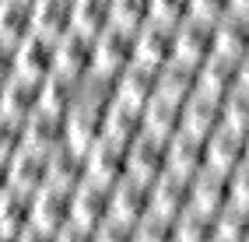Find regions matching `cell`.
Listing matches in <instances>:
<instances>
[{
	"label": "cell",
	"mask_w": 249,
	"mask_h": 242,
	"mask_svg": "<svg viewBox=\"0 0 249 242\" xmlns=\"http://www.w3.org/2000/svg\"><path fill=\"white\" fill-rule=\"evenodd\" d=\"M36 193L21 186H7L0 193V239H28Z\"/></svg>",
	"instance_id": "obj_7"
},
{
	"label": "cell",
	"mask_w": 249,
	"mask_h": 242,
	"mask_svg": "<svg viewBox=\"0 0 249 242\" xmlns=\"http://www.w3.org/2000/svg\"><path fill=\"white\" fill-rule=\"evenodd\" d=\"M102 134L112 137V140H120V144H134L141 137V109L134 105H123V102H116L106 109V123H102Z\"/></svg>",
	"instance_id": "obj_27"
},
{
	"label": "cell",
	"mask_w": 249,
	"mask_h": 242,
	"mask_svg": "<svg viewBox=\"0 0 249 242\" xmlns=\"http://www.w3.org/2000/svg\"><path fill=\"white\" fill-rule=\"evenodd\" d=\"M218 105L221 102H207L200 95H190V99L182 102V112H179V130L196 137V140H204L207 134L218 130Z\"/></svg>",
	"instance_id": "obj_21"
},
{
	"label": "cell",
	"mask_w": 249,
	"mask_h": 242,
	"mask_svg": "<svg viewBox=\"0 0 249 242\" xmlns=\"http://www.w3.org/2000/svg\"><path fill=\"white\" fill-rule=\"evenodd\" d=\"M147 21H151V0H112L109 25L126 28V32H137Z\"/></svg>",
	"instance_id": "obj_32"
},
{
	"label": "cell",
	"mask_w": 249,
	"mask_h": 242,
	"mask_svg": "<svg viewBox=\"0 0 249 242\" xmlns=\"http://www.w3.org/2000/svg\"><path fill=\"white\" fill-rule=\"evenodd\" d=\"M28 144V120L18 112H0V155L14 158Z\"/></svg>",
	"instance_id": "obj_33"
},
{
	"label": "cell",
	"mask_w": 249,
	"mask_h": 242,
	"mask_svg": "<svg viewBox=\"0 0 249 242\" xmlns=\"http://www.w3.org/2000/svg\"><path fill=\"white\" fill-rule=\"evenodd\" d=\"M211 56V25L196 18H182L172 28V60L186 67H200Z\"/></svg>",
	"instance_id": "obj_6"
},
{
	"label": "cell",
	"mask_w": 249,
	"mask_h": 242,
	"mask_svg": "<svg viewBox=\"0 0 249 242\" xmlns=\"http://www.w3.org/2000/svg\"><path fill=\"white\" fill-rule=\"evenodd\" d=\"M242 165H249V134L242 137Z\"/></svg>",
	"instance_id": "obj_42"
},
{
	"label": "cell",
	"mask_w": 249,
	"mask_h": 242,
	"mask_svg": "<svg viewBox=\"0 0 249 242\" xmlns=\"http://www.w3.org/2000/svg\"><path fill=\"white\" fill-rule=\"evenodd\" d=\"M161 172H165V140L141 134L134 144H130L126 175H134V179H141V183H155Z\"/></svg>",
	"instance_id": "obj_17"
},
{
	"label": "cell",
	"mask_w": 249,
	"mask_h": 242,
	"mask_svg": "<svg viewBox=\"0 0 249 242\" xmlns=\"http://www.w3.org/2000/svg\"><path fill=\"white\" fill-rule=\"evenodd\" d=\"M134 63V32L106 25L95 35V74L116 77Z\"/></svg>",
	"instance_id": "obj_3"
},
{
	"label": "cell",
	"mask_w": 249,
	"mask_h": 242,
	"mask_svg": "<svg viewBox=\"0 0 249 242\" xmlns=\"http://www.w3.org/2000/svg\"><path fill=\"white\" fill-rule=\"evenodd\" d=\"M36 32V0H0V35L25 42Z\"/></svg>",
	"instance_id": "obj_22"
},
{
	"label": "cell",
	"mask_w": 249,
	"mask_h": 242,
	"mask_svg": "<svg viewBox=\"0 0 249 242\" xmlns=\"http://www.w3.org/2000/svg\"><path fill=\"white\" fill-rule=\"evenodd\" d=\"M74 25V0H36V32L49 39L67 35Z\"/></svg>",
	"instance_id": "obj_25"
},
{
	"label": "cell",
	"mask_w": 249,
	"mask_h": 242,
	"mask_svg": "<svg viewBox=\"0 0 249 242\" xmlns=\"http://www.w3.org/2000/svg\"><path fill=\"white\" fill-rule=\"evenodd\" d=\"M0 112H4V81H0Z\"/></svg>",
	"instance_id": "obj_43"
},
{
	"label": "cell",
	"mask_w": 249,
	"mask_h": 242,
	"mask_svg": "<svg viewBox=\"0 0 249 242\" xmlns=\"http://www.w3.org/2000/svg\"><path fill=\"white\" fill-rule=\"evenodd\" d=\"M228 207L249 214V165H239L235 172H228Z\"/></svg>",
	"instance_id": "obj_35"
},
{
	"label": "cell",
	"mask_w": 249,
	"mask_h": 242,
	"mask_svg": "<svg viewBox=\"0 0 249 242\" xmlns=\"http://www.w3.org/2000/svg\"><path fill=\"white\" fill-rule=\"evenodd\" d=\"M42 102H46V77L18 70L11 81H4V109L7 112H18V116L28 120L36 109H42Z\"/></svg>",
	"instance_id": "obj_15"
},
{
	"label": "cell",
	"mask_w": 249,
	"mask_h": 242,
	"mask_svg": "<svg viewBox=\"0 0 249 242\" xmlns=\"http://www.w3.org/2000/svg\"><path fill=\"white\" fill-rule=\"evenodd\" d=\"M246 53H249V21L225 14L221 21L211 25V56H214V60L235 63V60H242Z\"/></svg>",
	"instance_id": "obj_13"
},
{
	"label": "cell",
	"mask_w": 249,
	"mask_h": 242,
	"mask_svg": "<svg viewBox=\"0 0 249 242\" xmlns=\"http://www.w3.org/2000/svg\"><path fill=\"white\" fill-rule=\"evenodd\" d=\"M211 239L214 242H242V239H249V214L235 211V207L218 211L214 214V225H211Z\"/></svg>",
	"instance_id": "obj_31"
},
{
	"label": "cell",
	"mask_w": 249,
	"mask_h": 242,
	"mask_svg": "<svg viewBox=\"0 0 249 242\" xmlns=\"http://www.w3.org/2000/svg\"><path fill=\"white\" fill-rule=\"evenodd\" d=\"M71 204H74V190H63V186L46 183L36 193L28 239H60L63 228L71 225Z\"/></svg>",
	"instance_id": "obj_2"
},
{
	"label": "cell",
	"mask_w": 249,
	"mask_h": 242,
	"mask_svg": "<svg viewBox=\"0 0 249 242\" xmlns=\"http://www.w3.org/2000/svg\"><path fill=\"white\" fill-rule=\"evenodd\" d=\"M225 14H228V0H190V14L186 18L214 25V21H221Z\"/></svg>",
	"instance_id": "obj_37"
},
{
	"label": "cell",
	"mask_w": 249,
	"mask_h": 242,
	"mask_svg": "<svg viewBox=\"0 0 249 242\" xmlns=\"http://www.w3.org/2000/svg\"><path fill=\"white\" fill-rule=\"evenodd\" d=\"M112 88H116V102L134 105V109H144L147 102L155 99L158 70L144 67V63H130L123 74H116V77H112Z\"/></svg>",
	"instance_id": "obj_14"
},
{
	"label": "cell",
	"mask_w": 249,
	"mask_h": 242,
	"mask_svg": "<svg viewBox=\"0 0 249 242\" xmlns=\"http://www.w3.org/2000/svg\"><path fill=\"white\" fill-rule=\"evenodd\" d=\"M21 70L36 74V77H49L56 70V39L42 35V32H32L21 42Z\"/></svg>",
	"instance_id": "obj_24"
},
{
	"label": "cell",
	"mask_w": 249,
	"mask_h": 242,
	"mask_svg": "<svg viewBox=\"0 0 249 242\" xmlns=\"http://www.w3.org/2000/svg\"><path fill=\"white\" fill-rule=\"evenodd\" d=\"M172 60V28L147 21L134 32V63H144L151 70H161Z\"/></svg>",
	"instance_id": "obj_11"
},
{
	"label": "cell",
	"mask_w": 249,
	"mask_h": 242,
	"mask_svg": "<svg viewBox=\"0 0 249 242\" xmlns=\"http://www.w3.org/2000/svg\"><path fill=\"white\" fill-rule=\"evenodd\" d=\"M7 186H11V158L0 155V193H4Z\"/></svg>",
	"instance_id": "obj_41"
},
{
	"label": "cell",
	"mask_w": 249,
	"mask_h": 242,
	"mask_svg": "<svg viewBox=\"0 0 249 242\" xmlns=\"http://www.w3.org/2000/svg\"><path fill=\"white\" fill-rule=\"evenodd\" d=\"M71 140V123H67V112H60V109H36L28 116V144L32 148H39V151H49L53 155L56 148H63V144Z\"/></svg>",
	"instance_id": "obj_8"
},
{
	"label": "cell",
	"mask_w": 249,
	"mask_h": 242,
	"mask_svg": "<svg viewBox=\"0 0 249 242\" xmlns=\"http://www.w3.org/2000/svg\"><path fill=\"white\" fill-rule=\"evenodd\" d=\"M228 14H231V18L249 21V0H228Z\"/></svg>",
	"instance_id": "obj_40"
},
{
	"label": "cell",
	"mask_w": 249,
	"mask_h": 242,
	"mask_svg": "<svg viewBox=\"0 0 249 242\" xmlns=\"http://www.w3.org/2000/svg\"><path fill=\"white\" fill-rule=\"evenodd\" d=\"M218 126L228 134H235V137L249 134V95H239V91L228 95L218 105Z\"/></svg>",
	"instance_id": "obj_29"
},
{
	"label": "cell",
	"mask_w": 249,
	"mask_h": 242,
	"mask_svg": "<svg viewBox=\"0 0 249 242\" xmlns=\"http://www.w3.org/2000/svg\"><path fill=\"white\" fill-rule=\"evenodd\" d=\"M18 70H21V42L0 35V81H11Z\"/></svg>",
	"instance_id": "obj_38"
},
{
	"label": "cell",
	"mask_w": 249,
	"mask_h": 242,
	"mask_svg": "<svg viewBox=\"0 0 249 242\" xmlns=\"http://www.w3.org/2000/svg\"><path fill=\"white\" fill-rule=\"evenodd\" d=\"M179 112H182L179 102H169V99H158L155 95V99L141 109V134L169 140L172 134H179Z\"/></svg>",
	"instance_id": "obj_20"
},
{
	"label": "cell",
	"mask_w": 249,
	"mask_h": 242,
	"mask_svg": "<svg viewBox=\"0 0 249 242\" xmlns=\"http://www.w3.org/2000/svg\"><path fill=\"white\" fill-rule=\"evenodd\" d=\"M239 165H242V137L221 130V126L204 137V169L218 172V175H228Z\"/></svg>",
	"instance_id": "obj_19"
},
{
	"label": "cell",
	"mask_w": 249,
	"mask_h": 242,
	"mask_svg": "<svg viewBox=\"0 0 249 242\" xmlns=\"http://www.w3.org/2000/svg\"><path fill=\"white\" fill-rule=\"evenodd\" d=\"M200 169H204V140H196L182 130L165 140V175L190 183Z\"/></svg>",
	"instance_id": "obj_10"
},
{
	"label": "cell",
	"mask_w": 249,
	"mask_h": 242,
	"mask_svg": "<svg viewBox=\"0 0 249 242\" xmlns=\"http://www.w3.org/2000/svg\"><path fill=\"white\" fill-rule=\"evenodd\" d=\"M186 207L200 211L207 218H214L218 211L228 207V175H218L211 169H200L190 179V190H186Z\"/></svg>",
	"instance_id": "obj_9"
},
{
	"label": "cell",
	"mask_w": 249,
	"mask_h": 242,
	"mask_svg": "<svg viewBox=\"0 0 249 242\" xmlns=\"http://www.w3.org/2000/svg\"><path fill=\"white\" fill-rule=\"evenodd\" d=\"M88 179V148H77V144H63L49 155V183L63 186V190H77Z\"/></svg>",
	"instance_id": "obj_16"
},
{
	"label": "cell",
	"mask_w": 249,
	"mask_h": 242,
	"mask_svg": "<svg viewBox=\"0 0 249 242\" xmlns=\"http://www.w3.org/2000/svg\"><path fill=\"white\" fill-rule=\"evenodd\" d=\"M126 155H130V144H120L102 134L88 148V179L102 186H116L126 175Z\"/></svg>",
	"instance_id": "obj_4"
},
{
	"label": "cell",
	"mask_w": 249,
	"mask_h": 242,
	"mask_svg": "<svg viewBox=\"0 0 249 242\" xmlns=\"http://www.w3.org/2000/svg\"><path fill=\"white\" fill-rule=\"evenodd\" d=\"M134 242H172V221L147 211L134 225Z\"/></svg>",
	"instance_id": "obj_34"
},
{
	"label": "cell",
	"mask_w": 249,
	"mask_h": 242,
	"mask_svg": "<svg viewBox=\"0 0 249 242\" xmlns=\"http://www.w3.org/2000/svg\"><path fill=\"white\" fill-rule=\"evenodd\" d=\"M211 225L214 218L193 211V207H182L172 218V242H211Z\"/></svg>",
	"instance_id": "obj_28"
},
{
	"label": "cell",
	"mask_w": 249,
	"mask_h": 242,
	"mask_svg": "<svg viewBox=\"0 0 249 242\" xmlns=\"http://www.w3.org/2000/svg\"><path fill=\"white\" fill-rule=\"evenodd\" d=\"M112 0H74V25L88 35H98L109 25Z\"/></svg>",
	"instance_id": "obj_30"
},
{
	"label": "cell",
	"mask_w": 249,
	"mask_h": 242,
	"mask_svg": "<svg viewBox=\"0 0 249 242\" xmlns=\"http://www.w3.org/2000/svg\"><path fill=\"white\" fill-rule=\"evenodd\" d=\"M186 190H190L186 179H176V175H165L161 172L158 179L151 183V204H147V211L172 221L182 207H186Z\"/></svg>",
	"instance_id": "obj_23"
},
{
	"label": "cell",
	"mask_w": 249,
	"mask_h": 242,
	"mask_svg": "<svg viewBox=\"0 0 249 242\" xmlns=\"http://www.w3.org/2000/svg\"><path fill=\"white\" fill-rule=\"evenodd\" d=\"M49 183V151H39L25 144V148L11 158V186H21L28 193H39Z\"/></svg>",
	"instance_id": "obj_18"
},
{
	"label": "cell",
	"mask_w": 249,
	"mask_h": 242,
	"mask_svg": "<svg viewBox=\"0 0 249 242\" xmlns=\"http://www.w3.org/2000/svg\"><path fill=\"white\" fill-rule=\"evenodd\" d=\"M193 70H196V67H186V63L169 60V63L158 70V88H155V95H158V99H169V102H179V105H182V102L193 95Z\"/></svg>",
	"instance_id": "obj_26"
},
{
	"label": "cell",
	"mask_w": 249,
	"mask_h": 242,
	"mask_svg": "<svg viewBox=\"0 0 249 242\" xmlns=\"http://www.w3.org/2000/svg\"><path fill=\"white\" fill-rule=\"evenodd\" d=\"M190 14V0H151V21L176 28Z\"/></svg>",
	"instance_id": "obj_36"
},
{
	"label": "cell",
	"mask_w": 249,
	"mask_h": 242,
	"mask_svg": "<svg viewBox=\"0 0 249 242\" xmlns=\"http://www.w3.org/2000/svg\"><path fill=\"white\" fill-rule=\"evenodd\" d=\"M95 70V35L81 28H71L67 35L56 39V70L53 74H71L85 77Z\"/></svg>",
	"instance_id": "obj_5"
},
{
	"label": "cell",
	"mask_w": 249,
	"mask_h": 242,
	"mask_svg": "<svg viewBox=\"0 0 249 242\" xmlns=\"http://www.w3.org/2000/svg\"><path fill=\"white\" fill-rule=\"evenodd\" d=\"M231 91L249 95V53L242 60H235V67H231Z\"/></svg>",
	"instance_id": "obj_39"
},
{
	"label": "cell",
	"mask_w": 249,
	"mask_h": 242,
	"mask_svg": "<svg viewBox=\"0 0 249 242\" xmlns=\"http://www.w3.org/2000/svg\"><path fill=\"white\" fill-rule=\"evenodd\" d=\"M106 214H109V186L85 179V183L74 190L71 225L63 228V235H60V239H77V242L95 239V232H98V225L106 221Z\"/></svg>",
	"instance_id": "obj_1"
},
{
	"label": "cell",
	"mask_w": 249,
	"mask_h": 242,
	"mask_svg": "<svg viewBox=\"0 0 249 242\" xmlns=\"http://www.w3.org/2000/svg\"><path fill=\"white\" fill-rule=\"evenodd\" d=\"M147 204H151V183H141L134 175H123L116 186H109V214L123 218L130 225H137L147 214Z\"/></svg>",
	"instance_id": "obj_12"
}]
</instances>
